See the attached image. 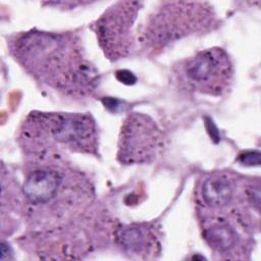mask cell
Instances as JSON below:
<instances>
[{
    "mask_svg": "<svg viewBox=\"0 0 261 261\" xmlns=\"http://www.w3.org/2000/svg\"><path fill=\"white\" fill-rule=\"evenodd\" d=\"M141 2H116L107 9L95 24L99 44L110 59L126 56L133 48L132 28Z\"/></svg>",
    "mask_w": 261,
    "mask_h": 261,
    "instance_id": "5b68a950",
    "label": "cell"
},
{
    "mask_svg": "<svg viewBox=\"0 0 261 261\" xmlns=\"http://www.w3.org/2000/svg\"><path fill=\"white\" fill-rule=\"evenodd\" d=\"M103 103L105 105V107L107 108H112L113 111H116L117 108H120L121 109V102H119L118 100H115V99H111V98H107L106 100H103Z\"/></svg>",
    "mask_w": 261,
    "mask_h": 261,
    "instance_id": "4fadbf2b",
    "label": "cell"
},
{
    "mask_svg": "<svg viewBox=\"0 0 261 261\" xmlns=\"http://www.w3.org/2000/svg\"><path fill=\"white\" fill-rule=\"evenodd\" d=\"M204 239L215 251L225 253L237 244V232L226 222H215L204 230Z\"/></svg>",
    "mask_w": 261,
    "mask_h": 261,
    "instance_id": "30bf717a",
    "label": "cell"
},
{
    "mask_svg": "<svg viewBox=\"0 0 261 261\" xmlns=\"http://www.w3.org/2000/svg\"><path fill=\"white\" fill-rule=\"evenodd\" d=\"M162 139L160 129L149 116L129 114L121 126L117 159L123 164L150 162L162 148Z\"/></svg>",
    "mask_w": 261,
    "mask_h": 261,
    "instance_id": "8992f818",
    "label": "cell"
},
{
    "mask_svg": "<svg viewBox=\"0 0 261 261\" xmlns=\"http://www.w3.org/2000/svg\"><path fill=\"white\" fill-rule=\"evenodd\" d=\"M17 61L44 83L71 93L92 90L98 81L95 67L68 35L28 32L11 45Z\"/></svg>",
    "mask_w": 261,
    "mask_h": 261,
    "instance_id": "6da1fadb",
    "label": "cell"
},
{
    "mask_svg": "<svg viewBox=\"0 0 261 261\" xmlns=\"http://www.w3.org/2000/svg\"><path fill=\"white\" fill-rule=\"evenodd\" d=\"M118 244L129 254L144 255L155 246L152 232L142 225H127L117 232Z\"/></svg>",
    "mask_w": 261,
    "mask_h": 261,
    "instance_id": "ba28073f",
    "label": "cell"
},
{
    "mask_svg": "<svg viewBox=\"0 0 261 261\" xmlns=\"http://www.w3.org/2000/svg\"><path fill=\"white\" fill-rule=\"evenodd\" d=\"M61 181L62 177L55 169L49 167L35 169L23 182V195L33 205L46 204L57 195Z\"/></svg>",
    "mask_w": 261,
    "mask_h": 261,
    "instance_id": "52a82bcc",
    "label": "cell"
},
{
    "mask_svg": "<svg viewBox=\"0 0 261 261\" xmlns=\"http://www.w3.org/2000/svg\"><path fill=\"white\" fill-rule=\"evenodd\" d=\"M201 194L205 205L212 209L222 208L232 198V184L227 176L216 173L205 179Z\"/></svg>",
    "mask_w": 261,
    "mask_h": 261,
    "instance_id": "9c48e42d",
    "label": "cell"
},
{
    "mask_svg": "<svg viewBox=\"0 0 261 261\" xmlns=\"http://www.w3.org/2000/svg\"><path fill=\"white\" fill-rule=\"evenodd\" d=\"M116 77L120 83H123L125 85H133L136 82V76L127 70H118L116 71Z\"/></svg>",
    "mask_w": 261,
    "mask_h": 261,
    "instance_id": "7c38bea8",
    "label": "cell"
},
{
    "mask_svg": "<svg viewBox=\"0 0 261 261\" xmlns=\"http://www.w3.org/2000/svg\"><path fill=\"white\" fill-rule=\"evenodd\" d=\"M186 87L211 96L224 93L232 80L233 68L221 48H209L184 60L176 71Z\"/></svg>",
    "mask_w": 261,
    "mask_h": 261,
    "instance_id": "3957f363",
    "label": "cell"
},
{
    "mask_svg": "<svg viewBox=\"0 0 261 261\" xmlns=\"http://www.w3.org/2000/svg\"><path fill=\"white\" fill-rule=\"evenodd\" d=\"M28 125L71 150L95 153L97 129L91 116L81 113H34Z\"/></svg>",
    "mask_w": 261,
    "mask_h": 261,
    "instance_id": "277c9868",
    "label": "cell"
},
{
    "mask_svg": "<svg viewBox=\"0 0 261 261\" xmlns=\"http://www.w3.org/2000/svg\"><path fill=\"white\" fill-rule=\"evenodd\" d=\"M206 3L166 2L150 18L146 39L153 47L166 44L210 24L212 12Z\"/></svg>",
    "mask_w": 261,
    "mask_h": 261,
    "instance_id": "7a4b0ae2",
    "label": "cell"
},
{
    "mask_svg": "<svg viewBox=\"0 0 261 261\" xmlns=\"http://www.w3.org/2000/svg\"><path fill=\"white\" fill-rule=\"evenodd\" d=\"M240 162L247 166H255L260 164V153L259 152H245L240 155Z\"/></svg>",
    "mask_w": 261,
    "mask_h": 261,
    "instance_id": "8fae6325",
    "label": "cell"
}]
</instances>
